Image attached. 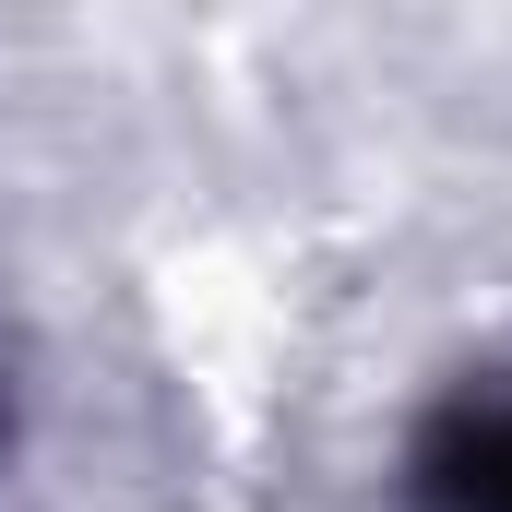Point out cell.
Listing matches in <instances>:
<instances>
[{"mask_svg":"<svg viewBox=\"0 0 512 512\" xmlns=\"http://www.w3.org/2000/svg\"><path fill=\"white\" fill-rule=\"evenodd\" d=\"M405 501L417 512H512V382L501 393H453V405L417 429Z\"/></svg>","mask_w":512,"mask_h":512,"instance_id":"cell-1","label":"cell"}]
</instances>
